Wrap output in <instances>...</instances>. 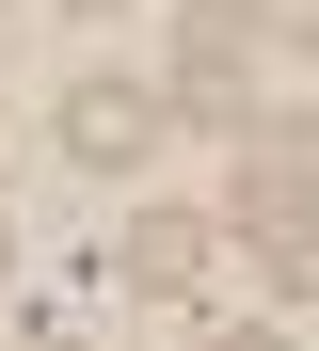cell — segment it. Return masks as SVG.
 <instances>
[{"label": "cell", "mask_w": 319, "mask_h": 351, "mask_svg": "<svg viewBox=\"0 0 319 351\" xmlns=\"http://www.w3.org/2000/svg\"><path fill=\"white\" fill-rule=\"evenodd\" d=\"M160 128H176L160 80H64V160H80V176H144Z\"/></svg>", "instance_id": "6da1fadb"}, {"label": "cell", "mask_w": 319, "mask_h": 351, "mask_svg": "<svg viewBox=\"0 0 319 351\" xmlns=\"http://www.w3.org/2000/svg\"><path fill=\"white\" fill-rule=\"evenodd\" d=\"M208 256H224V223H208V208H144V223L112 240V271L144 287V304H191V287H208Z\"/></svg>", "instance_id": "7a4b0ae2"}, {"label": "cell", "mask_w": 319, "mask_h": 351, "mask_svg": "<svg viewBox=\"0 0 319 351\" xmlns=\"http://www.w3.org/2000/svg\"><path fill=\"white\" fill-rule=\"evenodd\" d=\"M176 96L208 112V128H255V48H239V32H191V48H176Z\"/></svg>", "instance_id": "3957f363"}, {"label": "cell", "mask_w": 319, "mask_h": 351, "mask_svg": "<svg viewBox=\"0 0 319 351\" xmlns=\"http://www.w3.org/2000/svg\"><path fill=\"white\" fill-rule=\"evenodd\" d=\"M239 240H255V271H272V304H319V192L303 208H255Z\"/></svg>", "instance_id": "277c9868"}, {"label": "cell", "mask_w": 319, "mask_h": 351, "mask_svg": "<svg viewBox=\"0 0 319 351\" xmlns=\"http://www.w3.org/2000/svg\"><path fill=\"white\" fill-rule=\"evenodd\" d=\"M303 192H319V144L303 128H239V223L255 208H303Z\"/></svg>", "instance_id": "5b68a950"}, {"label": "cell", "mask_w": 319, "mask_h": 351, "mask_svg": "<svg viewBox=\"0 0 319 351\" xmlns=\"http://www.w3.org/2000/svg\"><path fill=\"white\" fill-rule=\"evenodd\" d=\"M176 16H191V32H255L272 0H176Z\"/></svg>", "instance_id": "8992f818"}, {"label": "cell", "mask_w": 319, "mask_h": 351, "mask_svg": "<svg viewBox=\"0 0 319 351\" xmlns=\"http://www.w3.org/2000/svg\"><path fill=\"white\" fill-rule=\"evenodd\" d=\"M272 32H287V48H319V0H272Z\"/></svg>", "instance_id": "52a82bcc"}, {"label": "cell", "mask_w": 319, "mask_h": 351, "mask_svg": "<svg viewBox=\"0 0 319 351\" xmlns=\"http://www.w3.org/2000/svg\"><path fill=\"white\" fill-rule=\"evenodd\" d=\"M191 351H287V335H191Z\"/></svg>", "instance_id": "ba28073f"}, {"label": "cell", "mask_w": 319, "mask_h": 351, "mask_svg": "<svg viewBox=\"0 0 319 351\" xmlns=\"http://www.w3.org/2000/svg\"><path fill=\"white\" fill-rule=\"evenodd\" d=\"M64 16H128V0H64Z\"/></svg>", "instance_id": "9c48e42d"}, {"label": "cell", "mask_w": 319, "mask_h": 351, "mask_svg": "<svg viewBox=\"0 0 319 351\" xmlns=\"http://www.w3.org/2000/svg\"><path fill=\"white\" fill-rule=\"evenodd\" d=\"M0 271H16V208H0Z\"/></svg>", "instance_id": "30bf717a"}, {"label": "cell", "mask_w": 319, "mask_h": 351, "mask_svg": "<svg viewBox=\"0 0 319 351\" xmlns=\"http://www.w3.org/2000/svg\"><path fill=\"white\" fill-rule=\"evenodd\" d=\"M32 351H80V335H32Z\"/></svg>", "instance_id": "8fae6325"}]
</instances>
